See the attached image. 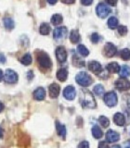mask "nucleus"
<instances>
[{
	"label": "nucleus",
	"instance_id": "c85d7f7f",
	"mask_svg": "<svg viewBox=\"0 0 130 148\" xmlns=\"http://www.w3.org/2000/svg\"><path fill=\"white\" fill-rule=\"evenodd\" d=\"M21 62L23 65H25V66H28V65H30L32 63V57H31V55L29 53L25 54L22 57V58L21 59Z\"/></svg>",
	"mask_w": 130,
	"mask_h": 148
},
{
	"label": "nucleus",
	"instance_id": "ddd939ff",
	"mask_svg": "<svg viewBox=\"0 0 130 148\" xmlns=\"http://www.w3.org/2000/svg\"><path fill=\"white\" fill-rule=\"evenodd\" d=\"M59 91H60V87L57 83H52L49 86V95L51 98H56L58 97L59 95Z\"/></svg>",
	"mask_w": 130,
	"mask_h": 148
},
{
	"label": "nucleus",
	"instance_id": "c03bdc74",
	"mask_svg": "<svg viewBox=\"0 0 130 148\" xmlns=\"http://www.w3.org/2000/svg\"><path fill=\"white\" fill-rule=\"evenodd\" d=\"M3 109H4V105H3V103L0 102V112H2Z\"/></svg>",
	"mask_w": 130,
	"mask_h": 148
},
{
	"label": "nucleus",
	"instance_id": "412c9836",
	"mask_svg": "<svg viewBox=\"0 0 130 148\" xmlns=\"http://www.w3.org/2000/svg\"><path fill=\"white\" fill-rule=\"evenodd\" d=\"M70 40H71L72 43L76 44L80 40V35H79V32L76 30H73L71 32V34H70Z\"/></svg>",
	"mask_w": 130,
	"mask_h": 148
},
{
	"label": "nucleus",
	"instance_id": "58836bf2",
	"mask_svg": "<svg viewBox=\"0 0 130 148\" xmlns=\"http://www.w3.org/2000/svg\"><path fill=\"white\" fill-rule=\"evenodd\" d=\"M5 62H6V57L3 54H0V63L4 64Z\"/></svg>",
	"mask_w": 130,
	"mask_h": 148
},
{
	"label": "nucleus",
	"instance_id": "9d476101",
	"mask_svg": "<svg viewBox=\"0 0 130 148\" xmlns=\"http://www.w3.org/2000/svg\"><path fill=\"white\" fill-rule=\"evenodd\" d=\"M115 87L120 91H127L130 88V82L127 79H119L115 82Z\"/></svg>",
	"mask_w": 130,
	"mask_h": 148
},
{
	"label": "nucleus",
	"instance_id": "c9c22d12",
	"mask_svg": "<svg viewBox=\"0 0 130 148\" xmlns=\"http://www.w3.org/2000/svg\"><path fill=\"white\" fill-rule=\"evenodd\" d=\"M93 2V0H81V4L84 6H89Z\"/></svg>",
	"mask_w": 130,
	"mask_h": 148
},
{
	"label": "nucleus",
	"instance_id": "a19ab883",
	"mask_svg": "<svg viewBox=\"0 0 130 148\" xmlns=\"http://www.w3.org/2000/svg\"><path fill=\"white\" fill-rule=\"evenodd\" d=\"M48 2L49 4H51V5H54V4H56L58 2V0H48Z\"/></svg>",
	"mask_w": 130,
	"mask_h": 148
},
{
	"label": "nucleus",
	"instance_id": "aec40b11",
	"mask_svg": "<svg viewBox=\"0 0 130 148\" xmlns=\"http://www.w3.org/2000/svg\"><path fill=\"white\" fill-rule=\"evenodd\" d=\"M92 135L96 139H100L102 137L103 133H102V131L100 130V128L99 126H97V125H95V126L92 128Z\"/></svg>",
	"mask_w": 130,
	"mask_h": 148
},
{
	"label": "nucleus",
	"instance_id": "a878e982",
	"mask_svg": "<svg viewBox=\"0 0 130 148\" xmlns=\"http://www.w3.org/2000/svg\"><path fill=\"white\" fill-rule=\"evenodd\" d=\"M77 52L81 56H83V57H86V56H88V54H89V51H88V49L83 45H79L77 46Z\"/></svg>",
	"mask_w": 130,
	"mask_h": 148
},
{
	"label": "nucleus",
	"instance_id": "20e7f679",
	"mask_svg": "<svg viewBox=\"0 0 130 148\" xmlns=\"http://www.w3.org/2000/svg\"><path fill=\"white\" fill-rule=\"evenodd\" d=\"M96 11H97L98 16H99L100 18H106L110 14L111 8L108 6H107V5H105L103 3H100L97 6Z\"/></svg>",
	"mask_w": 130,
	"mask_h": 148
},
{
	"label": "nucleus",
	"instance_id": "1a4fd4ad",
	"mask_svg": "<svg viewBox=\"0 0 130 148\" xmlns=\"http://www.w3.org/2000/svg\"><path fill=\"white\" fill-rule=\"evenodd\" d=\"M56 57H57V59L60 63H63L66 61L67 52L63 46H59V47L56 49Z\"/></svg>",
	"mask_w": 130,
	"mask_h": 148
},
{
	"label": "nucleus",
	"instance_id": "2eb2a0df",
	"mask_svg": "<svg viewBox=\"0 0 130 148\" xmlns=\"http://www.w3.org/2000/svg\"><path fill=\"white\" fill-rule=\"evenodd\" d=\"M45 96H46V91L44 88H42V87L37 88V89L34 92V98L35 100L41 101L45 98Z\"/></svg>",
	"mask_w": 130,
	"mask_h": 148
},
{
	"label": "nucleus",
	"instance_id": "f704fd0d",
	"mask_svg": "<svg viewBox=\"0 0 130 148\" xmlns=\"http://www.w3.org/2000/svg\"><path fill=\"white\" fill-rule=\"evenodd\" d=\"M77 148H89V143L86 141L81 142L79 143V145L77 146Z\"/></svg>",
	"mask_w": 130,
	"mask_h": 148
},
{
	"label": "nucleus",
	"instance_id": "bb28decb",
	"mask_svg": "<svg viewBox=\"0 0 130 148\" xmlns=\"http://www.w3.org/2000/svg\"><path fill=\"white\" fill-rule=\"evenodd\" d=\"M73 65L76 67H84L85 66V61L80 58L79 57H77V56H73Z\"/></svg>",
	"mask_w": 130,
	"mask_h": 148
},
{
	"label": "nucleus",
	"instance_id": "ea45409f",
	"mask_svg": "<svg viewBox=\"0 0 130 148\" xmlns=\"http://www.w3.org/2000/svg\"><path fill=\"white\" fill-rule=\"evenodd\" d=\"M74 1H75V0H62V2L65 4H73L74 3Z\"/></svg>",
	"mask_w": 130,
	"mask_h": 148
},
{
	"label": "nucleus",
	"instance_id": "37998d69",
	"mask_svg": "<svg viewBox=\"0 0 130 148\" xmlns=\"http://www.w3.org/2000/svg\"><path fill=\"white\" fill-rule=\"evenodd\" d=\"M3 77H4V74H3V71L0 69V82L3 80Z\"/></svg>",
	"mask_w": 130,
	"mask_h": 148
},
{
	"label": "nucleus",
	"instance_id": "423d86ee",
	"mask_svg": "<svg viewBox=\"0 0 130 148\" xmlns=\"http://www.w3.org/2000/svg\"><path fill=\"white\" fill-rule=\"evenodd\" d=\"M104 102L108 106H114L117 104V95L114 92H109L104 95Z\"/></svg>",
	"mask_w": 130,
	"mask_h": 148
},
{
	"label": "nucleus",
	"instance_id": "79ce46f5",
	"mask_svg": "<svg viewBox=\"0 0 130 148\" xmlns=\"http://www.w3.org/2000/svg\"><path fill=\"white\" fill-rule=\"evenodd\" d=\"M124 148H130V141H128V142L125 143V145H124Z\"/></svg>",
	"mask_w": 130,
	"mask_h": 148
},
{
	"label": "nucleus",
	"instance_id": "4c0bfd02",
	"mask_svg": "<svg viewBox=\"0 0 130 148\" xmlns=\"http://www.w3.org/2000/svg\"><path fill=\"white\" fill-rule=\"evenodd\" d=\"M105 1L109 5H111V6H115L117 4V0H105Z\"/></svg>",
	"mask_w": 130,
	"mask_h": 148
},
{
	"label": "nucleus",
	"instance_id": "c756f323",
	"mask_svg": "<svg viewBox=\"0 0 130 148\" xmlns=\"http://www.w3.org/2000/svg\"><path fill=\"white\" fill-rule=\"evenodd\" d=\"M94 92L98 96H101L104 94V87L101 84H98L94 87Z\"/></svg>",
	"mask_w": 130,
	"mask_h": 148
},
{
	"label": "nucleus",
	"instance_id": "7ed1b4c3",
	"mask_svg": "<svg viewBox=\"0 0 130 148\" xmlns=\"http://www.w3.org/2000/svg\"><path fill=\"white\" fill-rule=\"evenodd\" d=\"M36 59H37V62L39 64V66L45 69H50L51 66H52V62H51L49 57L46 53H43V52L39 53L37 55Z\"/></svg>",
	"mask_w": 130,
	"mask_h": 148
},
{
	"label": "nucleus",
	"instance_id": "2f4dec72",
	"mask_svg": "<svg viewBox=\"0 0 130 148\" xmlns=\"http://www.w3.org/2000/svg\"><path fill=\"white\" fill-rule=\"evenodd\" d=\"M120 56H121V58H122V59L129 60L130 59V51H129V49H127V48L123 49L122 51H121Z\"/></svg>",
	"mask_w": 130,
	"mask_h": 148
},
{
	"label": "nucleus",
	"instance_id": "6ab92c4d",
	"mask_svg": "<svg viewBox=\"0 0 130 148\" xmlns=\"http://www.w3.org/2000/svg\"><path fill=\"white\" fill-rule=\"evenodd\" d=\"M56 128H57V132L59 133V135L65 139V136H66V128H65L64 125L60 124L59 121H57L56 122Z\"/></svg>",
	"mask_w": 130,
	"mask_h": 148
},
{
	"label": "nucleus",
	"instance_id": "4468645a",
	"mask_svg": "<svg viewBox=\"0 0 130 148\" xmlns=\"http://www.w3.org/2000/svg\"><path fill=\"white\" fill-rule=\"evenodd\" d=\"M88 69H89V71H92L93 73L95 74H99L101 71H102V68H101V65L97 62V61H91L88 64Z\"/></svg>",
	"mask_w": 130,
	"mask_h": 148
},
{
	"label": "nucleus",
	"instance_id": "9b49d317",
	"mask_svg": "<svg viewBox=\"0 0 130 148\" xmlns=\"http://www.w3.org/2000/svg\"><path fill=\"white\" fill-rule=\"evenodd\" d=\"M75 95H76L75 89H74V87L72 85L67 86L63 91V96L67 100H73L74 97H75Z\"/></svg>",
	"mask_w": 130,
	"mask_h": 148
},
{
	"label": "nucleus",
	"instance_id": "393cba45",
	"mask_svg": "<svg viewBox=\"0 0 130 148\" xmlns=\"http://www.w3.org/2000/svg\"><path fill=\"white\" fill-rule=\"evenodd\" d=\"M39 32L41 34L43 35H46L49 34L50 32V27L48 23H42L41 26H40V29H39Z\"/></svg>",
	"mask_w": 130,
	"mask_h": 148
},
{
	"label": "nucleus",
	"instance_id": "5701e85b",
	"mask_svg": "<svg viewBox=\"0 0 130 148\" xmlns=\"http://www.w3.org/2000/svg\"><path fill=\"white\" fill-rule=\"evenodd\" d=\"M4 25L6 27V29L10 31L14 28V21L11 18H4Z\"/></svg>",
	"mask_w": 130,
	"mask_h": 148
},
{
	"label": "nucleus",
	"instance_id": "cd10ccee",
	"mask_svg": "<svg viewBox=\"0 0 130 148\" xmlns=\"http://www.w3.org/2000/svg\"><path fill=\"white\" fill-rule=\"evenodd\" d=\"M108 26L111 29H115L118 26V20L115 17H111L108 20Z\"/></svg>",
	"mask_w": 130,
	"mask_h": 148
},
{
	"label": "nucleus",
	"instance_id": "f3484780",
	"mask_svg": "<svg viewBox=\"0 0 130 148\" xmlns=\"http://www.w3.org/2000/svg\"><path fill=\"white\" fill-rule=\"evenodd\" d=\"M106 69H108L111 73H117L120 71V66L116 62H111L107 65Z\"/></svg>",
	"mask_w": 130,
	"mask_h": 148
},
{
	"label": "nucleus",
	"instance_id": "72a5a7b5",
	"mask_svg": "<svg viewBox=\"0 0 130 148\" xmlns=\"http://www.w3.org/2000/svg\"><path fill=\"white\" fill-rule=\"evenodd\" d=\"M99 40H100V35L98 34H93L91 35V41H92V43L97 44L98 42H99Z\"/></svg>",
	"mask_w": 130,
	"mask_h": 148
},
{
	"label": "nucleus",
	"instance_id": "f03ea898",
	"mask_svg": "<svg viewBox=\"0 0 130 148\" xmlns=\"http://www.w3.org/2000/svg\"><path fill=\"white\" fill-rule=\"evenodd\" d=\"M75 80H76V82L78 83L79 85L84 86V87L89 86L93 82L91 76L89 75V74H87L86 72H85V71L79 72L76 75V77H75Z\"/></svg>",
	"mask_w": 130,
	"mask_h": 148
},
{
	"label": "nucleus",
	"instance_id": "e433bc0d",
	"mask_svg": "<svg viewBox=\"0 0 130 148\" xmlns=\"http://www.w3.org/2000/svg\"><path fill=\"white\" fill-rule=\"evenodd\" d=\"M99 148H110V146L106 142H100L99 143Z\"/></svg>",
	"mask_w": 130,
	"mask_h": 148
},
{
	"label": "nucleus",
	"instance_id": "b1692460",
	"mask_svg": "<svg viewBox=\"0 0 130 148\" xmlns=\"http://www.w3.org/2000/svg\"><path fill=\"white\" fill-rule=\"evenodd\" d=\"M51 22H52V24L55 26L59 25L60 23L62 22V16L59 15V14H55V15H53L52 18H51Z\"/></svg>",
	"mask_w": 130,
	"mask_h": 148
},
{
	"label": "nucleus",
	"instance_id": "0eeeda50",
	"mask_svg": "<svg viewBox=\"0 0 130 148\" xmlns=\"http://www.w3.org/2000/svg\"><path fill=\"white\" fill-rule=\"evenodd\" d=\"M67 32H68V30H67L66 27L56 28V29L54 30V32H53V37H54V39L58 40V41L62 40L66 37Z\"/></svg>",
	"mask_w": 130,
	"mask_h": 148
},
{
	"label": "nucleus",
	"instance_id": "4be33fe9",
	"mask_svg": "<svg viewBox=\"0 0 130 148\" xmlns=\"http://www.w3.org/2000/svg\"><path fill=\"white\" fill-rule=\"evenodd\" d=\"M119 74L121 77L123 78H127L130 75V68L127 65H124L122 68H120V71H119Z\"/></svg>",
	"mask_w": 130,
	"mask_h": 148
},
{
	"label": "nucleus",
	"instance_id": "dca6fc26",
	"mask_svg": "<svg viewBox=\"0 0 130 148\" xmlns=\"http://www.w3.org/2000/svg\"><path fill=\"white\" fill-rule=\"evenodd\" d=\"M113 121L117 126H124L125 123V119L122 113H116L113 116Z\"/></svg>",
	"mask_w": 130,
	"mask_h": 148
},
{
	"label": "nucleus",
	"instance_id": "f8f14e48",
	"mask_svg": "<svg viewBox=\"0 0 130 148\" xmlns=\"http://www.w3.org/2000/svg\"><path fill=\"white\" fill-rule=\"evenodd\" d=\"M119 140H120L119 133L113 131V130H109V131L106 132V141H108L109 143H114Z\"/></svg>",
	"mask_w": 130,
	"mask_h": 148
},
{
	"label": "nucleus",
	"instance_id": "f257e3e1",
	"mask_svg": "<svg viewBox=\"0 0 130 148\" xmlns=\"http://www.w3.org/2000/svg\"><path fill=\"white\" fill-rule=\"evenodd\" d=\"M80 103L83 108H95L97 106L95 98L91 92L86 89H83L80 92Z\"/></svg>",
	"mask_w": 130,
	"mask_h": 148
},
{
	"label": "nucleus",
	"instance_id": "a18cd8bd",
	"mask_svg": "<svg viewBox=\"0 0 130 148\" xmlns=\"http://www.w3.org/2000/svg\"><path fill=\"white\" fill-rule=\"evenodd\" d=\"M3 133H4V131H3V129L0 127V138H2L3 137Z\"/></svg>",
	"mask_w": 130,
	"mask_h": 148
},
{
	"label": "nucleus",
	"instance_id": "7c9ffc66",
	"mask_svg": "<svg viewBox=\"0 0 130 148\" xmlns=\"http://www.w3.org/2000/svg\"><path fill=\"white\" fill-rule=\"evenodd\" d=\"M99 121H100V125L103 128L109 127V125H110V120L108 119V118L104 117V116H100V119H99Z\"/></svg>",
	"mask_w": 130,
	"mask_h": 148
},
{
	"label": "nucleus",
	"instance_id": "473e14b6",
	"mask_svg": "<svg viewBox=\"0 0 130 148\" xmlns=\"http://www.w3.org/2000/svg\"><path fill=\"white\" fill-rule=\"evenodd\" d=\"M118 32L121 35H125L127 34V28L124 25H121L118 27Z\"/></svg>",
	"mask_w": 130,
	"mask_h": 148
},
{
	"label": "nucleus",
	"instance_id": "a211bd4d",
	"mask_svg": "<svg viewBox=\"0 0 130 148\" xmlns=\"http://www.w3.org/2000/svg\"><path fill=\"white\" fill-rule=\"evenodd\" d=\"M68 77V71L65 69H60L57 72V78L60 82H65Z\"/></svg>",
	"mask_w": 130,
	"mask_h": 148
},
{
	"label": "nucleus",
	"instance_id": "49530a36",
	"mask_svg": "<svg viewBox=\"0 0 130 148\" xmlns=\"http://www.w3.org/2000/svg\"><path fill=\"white\" fill-rule=\"evenodd\" d=\"M113 148H121V146L120 145H114Z\"/></svg>",
	"mask_w": 130,
	"mask_h": 148
},
{
	"label": "nucleus",
	"instance_id": "6e6552de",
	"mask_svg": "<svg viewBox=\"0 0 130 148\" xmlns=\"http://www.w3.org/2000/svg\"><path fill=\"white\" fill-rule=\"evenodd\" d=\"M117 52L116 46L111 43H107L104 46V55L107 58H113Z\"/></svg>",
	"mask_w": 130,
	"mask_h": 148
},
{
	"label": "nucleus",
	"instance_id": "39448f33",
	"mask_svg": "<svg viewBox=\"0 0 130 148\" xmlns=\"http://www.w3.org/2000/svg\"><path fill=\"white\" fill-rule=\"evenodd\" d=\"M4 80L8 83H15L18 82V74L12 69H7L4 74Z\"/></svg>",
	"mask_w": 130,
	"mask_h": 148
}]
</instances>
